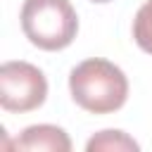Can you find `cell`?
I'll return each instance as SVG.
<instances>
[{
    "mask_svg": "<svg viewBox=\"0 0 152 152\" xmlns=\"http://www.w3.org/2000/svg\"><path fill=\"white\" fill-rule=\"evenodd\" d=\"M90 2H100L102 5V2H112V0H90Z\"/></svg>",
    "mask_w": 152,
    "mask_h": 152,
    "instance_id": "cell-7",
    "label": "cell"
},
{
    "mask_svg": "<svg viewBox=\"0 0 152 152\" xmlns=\"http://www.w3.org/2000/svg\"><path fill=\"white\" fill-rule=\"evenodd\" d=\"M19 19L24 36L48 52L69 48L78 33V14L69 0H24Z\"/></svg>",
    "mask_w": 152,
    "mask_h": 152,
    "instance_id": "cell-2",
    "label": "cell"
},
{
    "mask_svg": "<svg viewBox=\"0 0 152 152\" xmlns=\"http://www.w3.org/2000/svg\"><path fill=\"white\" fill-rule=\"evenodd\" d=\"M69 90L81 109L90 114H112L128 100V78L114 62L90 57L71 69Z\"/></svg>",
    "mask_w": 152,
    "mask_h": 152,
    "instance_id": "cell-1",
    "label": "cell"
},
{
    "mask_svg": "<svg viewBox=\"0 0 152 152\" xmlns=\"http://www.w3.org/2000/svg\"><path fill=\"white\" fill-rule=\"evenodd\" d=\"M17 150H50V152H69L71 140L59 126L38 124L21 131V135L14 142Z\"/></svg>",
    "mask_w": 152,
    "mask_h": 152,
    "instance_id": "cell-4",
    "label": "cell"
},
{
    "mask_svg": "<svg viewBox=\"0 0 152 152\" xmlns=\"http://www.w3.org/2000/svg\"><path fill=\"white\" fill-rule=\"evenodd\" d=\"M86 150L88 152H95V150H107V152H121V150H140V145L128 138L124 131H100L97 135H93L88 142H86Z\"/></svg>",
    "mask_w": 152,
    "mask_h": 152,
    "instance_id": "cell-5",
    "label": "cell"
},
{
    "mask_svg": "<svg viewBox=\"0 0 152 152\" xmlns=\"http://www.w3.org/2000/svg\"><path fill=\"white\" fill-rule=\"evenodd\" d=\"M133 40L142 52L152 55V0H147L133 19Z\"/></svg>",
    "mask_w": 152,
    "mask_h": 152,
    "instance_id": "cell-6",
    "label": "cell"
},
{
    "mask_svg": "<svg viewBox=\"0 0 152 152\" xmlns=\"http://www.w3.org/2000/svg\"><path fill=\"white\" fill-rule=\"evenodd\" d=\"M48 97L45 74L31 62H5L0 66V104L5 112H33Z\"/></svg>",
    "mask_w": 152,
    "mask_h": 152,
    "instance_id": "cell-3",
    "label": "cell"
}]
</instances>
